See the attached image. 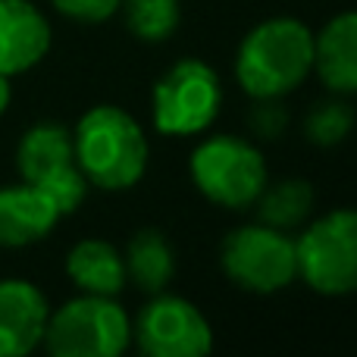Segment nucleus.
<instances>
[{"label": "nucleus", "instance_id": "obj_1", "mask_svg": "<svg viewBox=\"0 0 357 357\" xmlns=\"http://www.w3.org/2000/svg\"><path fill=\"white\" fill-rule=\"evenodd\" d=\"M314 73V31L295 16L257 22L235 50V79L254 100L285 98Z\"/></svg>", "mask_w": 357, "mask_h": 357}, {"label": "nucleus", "instance_id": "obj_2", "mask_svg": "<svg viewBox=\"0 0 357 357\" xmlns=\"http://www.w3.org/2000/svg\"><path fill=\"white\" fill-rule=\"evenodd\" d=\"M73 154L88 185L100 191L135 188L151 160L142 123L116 104H98L82 113L73 129Z\"/></svg>", "mask_w": 357, "mask_h": 357}, {"label": "nucleus", "instance_id": "obj_3", "mask_svg": "<svg viewBox=\"0 0 357 357\" xmlns=\"http://www.w3.org/2000/svg\"><path fill=\"white\" fill-rule=\"evenodd\" d=\"M298 279L310 291L345 298L357 291V210L335 207L304 222L295 238Z\"/></svg>", "mask_w": 357, "mask_h": 357}, {"label": "nucleus", "instance_id": "obj_4", "mask_svg": "<svg viewBox=\"0 0 357 357\" xmlns=\"http://www.w3.org/2000/svg\"><path fill=\"white\" fill-rule=\"evenodd\" d=\"M41 345L54 357H119L132 348V317L116 298L82 291L50 310Z\"/></svg>", "mask_w": 357, "mask_h": 357}, {"label": "nucleus", "instance_id": "obj_5", "mask_svg": "<svg viewBox=\"0 0 357 357\" xmlns=\"http://www.w3.org/2000/svg\"><path fill=\"white\" fill-rule=\"evenodd\" d=\"M188 173L195 188L210 204L226 210H248L270 182L260 148L238 135H210L191 151Z\"/></svg>", "mask_w": 357, "mask_h": 357}, {"label": "nucleus", "instance_id": "obj_6", "mask_svg": "<svg viewBox=\"0 0 357 357\" xmlns=\"http://www.w3.org/2000/svg\"><path fill=\"white\" fill-rule=\"evenodd\" d=\"M222 107V82L210 63L185 56L173 63L151 88L154 129L167 138H191L216 123Z\"/></svg>", "mask_w": 357, "mask_h": 357}, {"label": "nucleus", "instance_id": "obj_7", "mask_svg": "<svg viewBox=\"0 0 357 357\" xmlns=\"http://www.w3.org/2000/svg\"><path fill=\"white\" fill-rule=\"evenodd\" d=\"M226 279L251 295H276L298 279L295 238L266 222L235 226L220 245Z\"/></svg>", "mask_w": 357, "mask_h": 357}, {"label": "nucleus", "instance_id": "obj_8", "mask_svg": "<svg viewBox=\"0 0 357 357\" xmlns=\"http://www.w3.org/2000/svg\"><path fill=\"white\" fill-rule=\"evenodd\" d=\"M16 169L19 178L54 201L60 216H69L82 207L88 195V178L82 176L73 154V129L63 123H35L16 144Z\"/></svg>", "mask_w": 357, "mask_h": 357}, {"label": "nucleus", "instance_id": "obj_9", "mask_svg": "<svg viewBox=\"0 0 357 357\" xmlns=\"http://www.w3.org/2000/svg\"><path fill=\"white\" fill-rule=\"evenodd\" d=\"M132 345L148 357H204L213 329L188 298L157 291L132 320Z\"/></svg>", "mask_w": 357, "mask_h": 357}, {"label": "nucleus", "instance_id": "obj_10", "mask_svg": "<svg viewBox=\"0 0 357 357\" xmlns=\"http://www.w3.org/2000/svg\"><path fill=\"white\" fill-rule=\"evenodd\" d=\"M50 304L29 279H0V357H25L44 342Z\"/></svg>", "mask_w": 357, "mask_h": 357}, {"label": "nucleus", "instance_id": "obj_11", "mask_svg": "<svg viewBox=\"0 0 357 357\" xmlns=\"http://www.w3.org/2000/svg\"><path fill=\"white\" fill-rule=\"evenodd\" d=\"M54 31L31 0H0V75H22L47 56Z\"/></svg>", "mask_w": 357, "mask_h": 357}, {"label": "nucleus", "instance_id": "obj_12", "mask_svg": "<svg viewBox=\"0 0 357 357\" xmlns=\"http://www.w3.org/2000/svg\"><path fill=\"white\" fill-rule=\"evenodd\" d=\"M314 73L329 94H357V10L333 16L314 35Z\"/></svg>", "mask_w": 357, "mask_h": 357}, {"label": "nucleus", "instance_id": "obj_13", "mask_svg": "<svg viewBox=\"0 0 357 357\" xmlns=\"http://www.w3.org/2000/svg\"><path fill=\"white\" fill-rule=\"evenodd\" d=\"M56 222L60 210L41 188L29 182L0 188V248H29L47 238Z\"/></svg>", "mask_w": 357, "mask_h": 357}, {"label": "nucleus", "instance_id": "obj_14", "mask_svg": "<svg viewBox=\"0 0 357 357\" xmlns=\"http://www.w3.org/2000/svg\"><path fill=\"white\" fill-rule=\"evenodd\" d=\"M66 276L85 295H110L116 298L129 285L126 260L113 241L82 238L66 254Z\"/></svg>", "mask_w": 357, "mask_h": 357}, {"label": "nucleus", "instance_id": "obj_15", "mask_svg": "<svg viewBox=\"0 0 357 357\" xmlns=\"http://www.w3.org/2000/svg\"><path fill=\"white\" fill-rule=\"evenodd\" d=\"M123 260H126V279L144 295L167 291V285L176 276V251L167 235L154 226H144L132 235L123 251Z\"/></svg>", "mask_w": 357, "mask_h": 357}, {"label": "nucleus", "instance_id": "obj_16", "mask_svg": "<svg viewBox=\"0 0 357 357\" xmlns=\"http://www.w3.org/2000/svg\"><path fill=\"white\" fill-rule=\"evenodd\" d=\"M314 185L301 176H289L264 185L260 197L254 201V213H257V222L291 232V229H301L307 222V216L314 213Z\"/></svg>", "mask_w": 357, "mask_h": 357}, {"label": "nucleus", "instance_id": "obj_17", "mask_svg": "<svg viewBox=\"0 0 357 357\" xmlns=\"http://www.w3.org/2000/svg\"><path fill=\"white\" fill-rule=\"evenodd\" d=\"M126 16V29L148 44H160L173 38V31L182 22L178 0H123L119 3Z\"/></svg>", "mask_w": 357, "mask_h": 357}, {"label": "nucleus", "instance_id": "obj_18", "mask_svg": "<svg viewBox=\"0 0 357 357\" xmlns=\"http://www.w3.org/2000/svg\"><path fill=\"white\" fill-rule=\"evenodd\" d=\"M354 110L348 100H342V94L329 100H320L307 110L304 116V138L317 148H335L354 132Z\"/></svg>", "mask_w": 357, "mask_h": 357}, {"label": "nucleus", "instance_id": "obj_19", "mask_svg": "<svg viewBox=\"0 0 357 357\" xmlns=\"http://www.w3.org/2000/svg\"><path fill=\"white\" fill-rule=\"evenodd\" d=\"M56 13H63L73 22H85V25H100L110 16L119 13L123 0H50Z\"/></svg>", "mask_w": 357, "mask_h": 357}, {"label": "nucleus", "instance_id": "obj_20", "mask_svg": "<svg viewBox=\"0 0 357 357\" xmlns=\"http://www.w3.org/2000/svg\"><path fill=\"white\" fill-rule=\"evenodd\" d=\"M289 126V113L282 107V98H270V100H254V110H251V132L257 138H279Z\"/></svg>", "mask_w": 357, "mask_h": 357}, {"label": "nucleus", "instance_id": "obj_21", "mask_svg": "<svg viewBox=\"0 0 357 357\" xmlns=\"http://www.w3.org/2000/svg\"><path fill=\"white\" fill-rule=\"evenodd\" d=\"M13 100V85H10V75H0V116L6 113V107H10Z\"/></svg>", "mask_w": 357, "mask_h": 357}]
</instances>
